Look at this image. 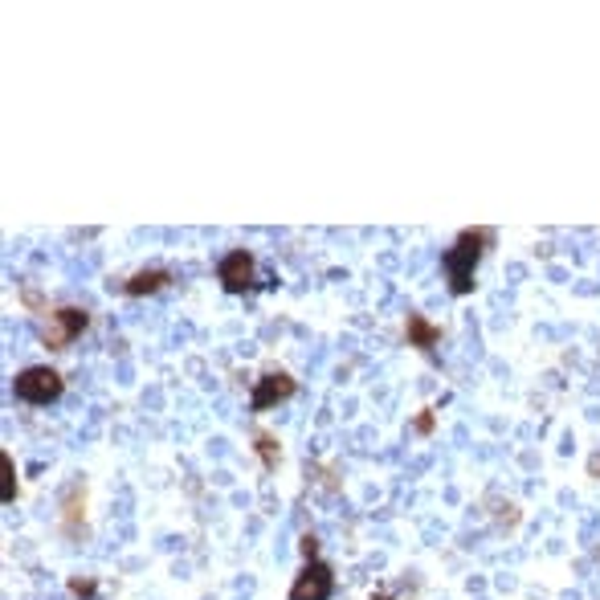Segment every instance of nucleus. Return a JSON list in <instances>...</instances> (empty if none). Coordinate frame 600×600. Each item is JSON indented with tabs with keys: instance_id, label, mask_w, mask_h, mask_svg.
Here are the masks:
<instances>
[{
	"instance_id": "nucleus-7",
	"label": "nucleus",
	"mask_w": 600,
	"mask_h": 600,
	"mask_svg": "<svg viewBox=\"0 0 600 600\" xmlns=\"http://www.w3.org/2000/svg\"><path fill=\"white\" fill-rule=\"evenodd\" d=\"M405 335H409L412 348H421V351H433V348H437V339H441V331H437L425 315H409V318H405Z\"/></svg>"
},
{
	"instance_id": "nucleus-8",
	"label": "nucleus",
	"mask_w": 600,
	"mask_h": 600,
	"mask_svg": "<svg viewBox=\"0 0 600 600\" xmlns=\"http://www.w3.org/2000/svg\"><path fill=\"white\" fill-rule=\"evenodd\" d=\"M168 282H172V274H168V270H139L135 278H127V282H123V290L131 294V298H143V294L163 290Z\"/></svg>"
},
{
	"instance_id": "nucleus-6",
	"label": "nucleus",
	"mask_w": 600,
	"mask_h": 600,
	"mask_svg": "<svg viewBox=\"0 0 600 600\" xmlns=\"http://www.w3.org/2000/svg\"><path fill=\"white\" fill-rule=\"evenodd\" d=\"M294 376H286V372H266V376L253 384V396H250V409L253 412H266L274 409V405H282V400H290L294 396Z\"/></svg>"
},
{
	"instance_id": "nucleus-4",
	"label": "nucleus",
	"mask_w": 600,
	"mask_h": 600,
	"mask_svg": "<svg viewBox=\"0 0 600 600\" xmlns=\"http://www.w3.org/2000/svg\"><path fill=\"white\" fill-rule=\"evenodd\" d=\"M331 592H335L331 568L318 564V560H307V568L298 571V580L290 588V600H331Z\"/></svg>"
},
{
	"instance_id": "nucleus-10",
	"label": "nucleus",
	"mask_w": 600,
	"mask_h": 600,
	"mask_svg": "<svg viewBox=\"0 0 600 600\" xmlns=\"http://www.w3.org/2000/svg\"><path fill=\"white\" fill-rule=\"evenodd\" d=\"M0 462H4V478H8V482H4V503H13V498H17V470H13V457H8V453H4Z\"/></svg>"
},
{
	"instance_id": "nucleus-13",
	"label": "nucleus",
	"mask_w": 600,
	"mask_h": 600,
	"mask_svg": "<svg viewBox=\"0 0 600 600\" xmlns=\"http://www.w3.org/2000/svg\"><path fill=\"white\" fill-rule=\"evenodd\" d=\"M315 551H318V543L307 535V539H302V556H307V560H315Z\"/></svg>"
},
{
	"instance_id": "nucleus-11",
	"label": "nucleus",
	"mask_w": 600,
	"mask_h": 600,
	"mask_svg": "<svg viewBox=\"0 0 600 600\" xmlns=\"http://www.w3.org/2000/svg\"><path fill=\"white\" fill-rule=\"evenodd\" d=\"M70 588H74L78 597H95V584H90V580H70Z\"/></svg>"
},
{
	"instance_id": "nucleus-14",
	"label": "nucleus",
	"mask_w": 600,
	"mask_h": 600,
	"mask_svg": "<svg viewBox=\"0 0 600 600\" xmlns=\"http://www.w3.org/2000/svg\"><path fill=\"white\" fill-rule=\"evenodd\" d=\"M21 298H25V302H29V307H41V294H37V290H33V286H25V294H21Z\"/></svg>"
},
{
	"instance_id": "nucleus-5",
	"label": "nucleus",
	"mask_w": 600,
	"mask_h": 600,
	"mask_svg": "<svg viewBox=\"0 0 600 600\" xmlns=\"http://www.w3.org/2000/svg\"><path fill=\"white\" fill-rule=\"evenodd\" d=\"M253 274H257V266H253V257L245 250L225 253L221 266H217V278H221V286L229 290V294H245V290H253Z\"/></svg>"
},
{
	"instance_id": "nucleus-9",
	"label": "nucleus",
	"mask_w": 600,
	"mask_h": 600,
	"mask_svg": "<svg viewBox=\"0 0 600 600\" xmlns=\"http://www.w3.org/2000/svg\"><path fill=\"white\" fill-rule=\"evenodd\" d=\"M257 453H261L266 466H278V441L270 433H257Z\"/></svg>"
},
{
	"instance_id": "nucleus-3",
	"label": "nucleus",
	"mask_w": 600,
	"mask_h": 600,
	"mask_svg": "<svg viewBox=\"0 0 600 600\" xmlns=\"http://www.w3.org/2000/svg\"><path fill=\"white\" fill-rule=\"evenodd\" d=\"M86 327H90V315H86V311H78V307H62V311H54V315H49V327L41 331V343H45L49 351H62L65 343H74Z\"/></svg>"
},
{
	"instance_id": "nucleus-12",
	"label": "nucleus",
	"mask_w": 600,
	"mask_h": 600,
	"mask_svg": "<svg viewBox=\"0 0 600 600\" xmlns=\"http://www.w3.org/2000/svg\"><path fill=\"white\" fill-rule=\"evenodd\" d=\"M429 429H433V416H429V412H421V416H416V433H429Z\"/></svg>"
},
{
	"instance_id": "nucleus-2",
	"label": "nucleus",
	"mask_w": 600,
	"mask_h": 600,
	"mask_svg": "<svg viewBox=\"0 0 600 600\" xmlns=\"http://www.w3.org/2000/svg\"><path fill=\"white\" fill-rule=\"evenodd\" d=\"M62 372H54V368H45V364H33V368H25V372H17V380H13V392H17V400H25V405H49V400H58L62 396Z\"/></svg>"
},
{
	"instance_id": "nucleus-1",
	"label": "nucleus",
	"mask_w": 600,
	"mask_h": 600,
	"mask_svg": "<svg viewBox=\"0 0 600 600\" xmlns=\"http://www.w3.org/2000/svg\"><path fill=\"white\" fill-rule=\"evenodd\" d=\"M486 245H490V233H486V229H466V233L445 250L441 266H445V274H449V290H453L457 298L474 290V270H478V261H482V253H486Z\"/></svg>"
}]
</instances>
